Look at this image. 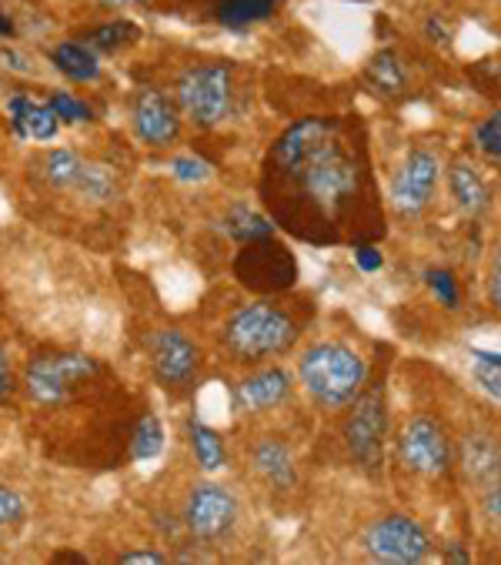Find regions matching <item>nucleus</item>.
Wrapping results in <instances>:
<instances>
[{
  "label": "nucleus",
  "instance_id": "obj_1",
  "mask_svg": "<svg viewBox=\"0 0 501 565\" xmlns=\"http://www.w3.org/2000/svg\"><path fill=\"white\" fill-rule=\"evenodd\" d=\"M268 174L275 178V198H295V204H301V217H315L331 228V238L361 201L367 178L361 154L344 145L338 118L295 121L275 141ZM301 217L291 221V228H298Z\"/></svg>",
  "mask_w": 501,
  "mask_h": 565
},
{
  "label": "nucleus",
  "instance_id": "obj_2",
  "mask_svg": "<svg viewBox=\"0 0 501 565\" xmlns=\"http://www.w3.org/2000/svg\"><path fill=\"white\" fill-rule=\"evenodd\" d=\"M298 321L278 301H255L237 308L224 324V345L237 362H268L298 342Z\"/></svg>",
  "mask_w": 501,
  "mask_h": 565
},
{
  "label": "nucleus",
  "instance_id": "obj_3",
  "mask_svg": "<svg viewBox=\"0 0 501 565\" xmlns=\"http://www.w3.org/2000/svg\"><path fill=\"white\" fill-rule=\"evenodd\" d=\"M298 379L321 408H344L367 385V365L354 349L341 342H321L301 355Z\"/></svg>",
  "mask_w": 501,
  "mask_h": 565
},
{
  "label": "nucleus",
  "instance_id": "obj_4",
  "mask_svg": "<svg viewBox=\"0 0 501 565\" xmlns=\"http://www.w3.org/2000/svg\"><path fill=\"white\" fill-rule=\"evenodd\" d=\"M178 104L198 128H217L234 115V74L227 64H194L178 77Z\"/></svg>",
  "mask_w": 501,
  "mask_h": 565
},
{
  "label": "nucleus",
  "instance_id": "obj_5",
  "mask_svg": "<svg viewBox=\"0 0 501 565\" xmlns=\"http://www.w3.org/2000/svg\"><path fill=\"white\" fill-rule=\"evenodd\" d=\"M385 435H388V398H385V385L379 382L358 392V398L351 402V415L344 418V441L351 459L367 472L379 469Z\"/></svg>",
  "mask_w": 501,
  "mask_h": 565
},
{
  "label": "nucleus",
  "instance_id": "obj_6",
  "mask_svg": "<svg viewBox=\"0 0 501 565\" xmlns=\"http://www.w3.org/2000/svg\"><path fill=\"white\" fill-rule=\"evenodd\" d=\"M100 372L97 359L90 355H81V352H54V355H38L31 365H28V395L38 402V405H61L71 398V392L94 379Z\"/></svg>",
  "mask_w": 501,
  "mask_h": 565
},
{
  "label": "nucleus",
  "instance_id": "obj_7",
  "mask_svg": "<svg viewBox=\"0 0 501 565\" xmlns=\"http://www.w3.org/2000/svg\"><path fill=\"white\" fill-rule=\"evenodd\" d=\"M364 552L385 565H418L428 558L431 542L412 515H382L364 529Z\"/></svg>",
  "mask_w": 501,
  "mask_h": 565
},
{
  "label": "nucleus",
  "instance_id": "obj_8",
  "mask_svg": "<svg viewBox=\"0 0 501 565\" xmlns=\"http://www.w3.org/2000/svg\"><path fill=\"white\" fill-rule=\"evenodd\" d=\"M398 456H402V466L408 472L425 476V479L448 476L451 462H455L448 431L441 428V422H435L428 415H418L405 425V431L398 438Z\"/></svg>",
  "mask_w": 501,
  "mask_h": 565
},
{
  "label": "nucleus",
  "instance_id": "obj_9",
  "mask_svg": "<svg viewBox=\"0 0 501 565\" xmlns=\"http://www.w3.org/2000/svg\"><path fill=\"white\" fill-rule=\"evenodd\" d=\"M148 352H151V369H154V379L161 388L184 392L198 379L201 352L184 331H178V328L154 331L151 342H148Z\"/></svg>",
  "mask_w": 501,
  "mask_h": 565
},
{
  "label": "nucleus",
  "instance_id": "obj_10",
  "mask_svg": "<svg viewBox=\"0 0 501 565\" xmlns=\"http://www.w3.org/2000/svg\"><path fill=\"white\" fill-rule=\"evenodd\" d=\"M237 525V499L214 482L194 486L184 505V529L201 542H221Z\"/></svg>",
  "mask_w": 501,
  "mask_h": 565
},
{
  "label": "nucleus",
  "instance_id": "obj_11",
  "mask_svg": "<svg viewBox=\"0 0 501 565\" xmlns=\"http://www.w3.org/2000/svg\"><path fill=\"white\" fill-rule=\"evenodd\" d=\"M438 174H441V168H438V158L431 151H425V148L412 151L405 158L402 171L392 181V204H395V211L405 214V217L422 214L431 204V198H435Z\"/></svg>",
  "mask_w": 501,
  "mask_h": 565
},
{
  "label": "nucleus",
  "instance_id": "obj_12",
  "mask_svg": "<svg viewBox=\"0 0 501 565\" xmlns=\"http://www.w3.org/2000/svg\"><path fill=\"white\" fill-rule=\"evenodd\" d=\"M237 275L250 288L278 291L295 281V258L285 245H275V238L247 242L244 255L237 258Z\"/></svg>",
  "mask_w": 501,
  "mask_h": 565
},
{
  "label": "nucleus",
  "instance_id": "obj_13",
  "mask_svg": "<svg viewBox=\"0 0 501 565\" xmlns=\"http://www.w3.org/2000/svg\"><path fill=\"white\" fill-rule=\"evenodd\" d=\"M135 135L148 145V148H168L171 141H178L181 135V118L174 104L154 90L145 87L135 100Z\"/></svg>",
  "mask_w": 501,
  "mask_h": 565
},
{
  "label": "nucleus",
  "instance_id": "obj_14",
  "mask_svg": "<svg viewBox=\"0 0 501 565\" xmlns=\"http://www.w3.org/2000/svg\"><path fill=\"white\" fill-rule=\"evenodd\" d=\"M291 395V375L285 369H262L255 375H247L237 382L234 388V408L244 415L255 412H271L278 405H285Z\"/></svg>",
  "mask_w": 501,
  "mask_h": 565
},
{
  "label": "nucleus",
  "instance_id": "obj_15",
  "mask_svg": "<svg viewBox=\"0 0 501 565\" xmlns=\"http://www.w3.org/2000/svg\"><path fill=\"white\" fill-rule=\"evenodd\" d=\"M250 462H255V472H258L271 489H281V492L295 489V482H298V466H295L291 448H288L281 438H275V435L262 438L255 448H250Z\"/></svg>",
  "mask_w": 501,
  "mask_h": 565
},
{
  "label": "nucleus",
  "instance_id": "obj_16",
  "mask_svg": "<svg viewBox=\"0 0 501 565\" xmlns=\"http://www.w3.org/2000/svg\"><path fill=\"white\" fill-rule=\"evenodd\" d=\"M8 115H11V125L18 131V138H34V141H51L61 128L54 107L47 100H34V97H11L8 100Z\"/></svg>",
  "mask_w": 501,
  "mask_h": 565
},
{
  "label": "nucleus",
  "instance_id": "obj_17",
  "mask_svg": "<svg viewBox=\"0 0 501 565\" xmlns=\"http://www.w3.org/2000/svg\"><path fill=\"white\" fill-rule=\"evenodd\" d=\"M501 456H498V441L488 431H471L461 438V469L475 486H494L498 482V469Z\"/></svg>",
  "mask_w": 501,
  "mask_h": 565
},
{
  "label": "nucleus",
  "instance_id": "obj_18",
  "mask_svg": "<svg viewBox=\"0 0 501 565\" xmlns=\"http://www.w3.org/2000/svg\"><path fill=\"white\" fill-rule=\"evenodd\" d=\"M448 188H451V198L458 204L461 214L468 217H478L488 211V184L481 181V174L468 164V161H455L451 171H448Z\"/></svg>",
  "mask_w": 501,
  "mask_h": 565
},
{
  "label": "nucleus",
  "instance_id": "obj_19",
  "mask_svg": "<svg viewBox=\"0 0 501 565\" xmlns=\"http://www.w3.org/2000/svg\"><path fill=\"white\" fill-rule=\"evenodd\" d=\"M51 61L54 67L71 77V81H97L100 77V61H97V51H90L87 44H77V41H64L51 51Z\"/></svg>",
  "mask_w": 501,
  "mask_h": 565
},
{
  "label": "nucleus",
  "instance_id": "obj_20",
  "mask_svg": "<svg viewBox=\"0 0 501 565\" xmlns=\"http://www.w3.org/2000/svg\"><path fill=\"white\" fill-rule=\"evenodd\" d=\"M281 8V0H217V21L227 28H250L268 21Z\"/></svg>",
  "mask_w": 501,
  "mask_h": 565
},
{
  "label": "nucleus",
  "instance_id": "obj_21",
  "mask_svg": "<svg viewBox=\"0 0 501 565\" xmlns=\"http://www.w3.org/2000/svg\"><path fill=\"white\" fill-rule=\"evenodd\" d=\"M364 74H367V81H371L374 90L388 94V97H398L408 87V71H405V64H402V57L395 51L374 54Z\"/></svg>",
  "mask_w": 501,
  "mask_h": 565
},
{
  "label": "nucleus",
  "instance_id": "obj_22",
  "mask_svg": "<svg viewBox=\"0 0 501 565\" xmlns=\"http://www.w3.org/2000/svg\"><path fill=\"white\" fill-rule=\"evenodd\" d=\"M81 168H84V161L74 151H64L61 148V151H47L38 161V178L44 184L57 188V191H71L77 184V178H81Z\"/></svg>",
  "mask_w": 501,
  "mask_h": 565
},
{
  "label": "nucleus",
  "instance_id": "obj_23",
  "mask_svg": "<svg viewBox=\"0 0 501 565\" xmlns=\"http://www.w3.org/2000/svg\"><path fill=\"white\" fill-rule=\"evenodd\" d=\"M224 232H227L234 242L247 245V242L271 238V235H275V224H271L265 214H258V211H250V207L237 204V207H231V214L224 217Z\"/></svg>",
  "mask_w": 501,
  "mask_h": 565
},
{
  "label": "nucleus",
  "instance_id": "obj_24",
  "mask_svg": "<svg viewBox=\"0 0 501 565\" xmlns=\"http://www.w3.org/2000/svg\"><path fill=\"white\" fill-rule=\"evenodd\" d=\"M188 435H191V448H194V456H198V462H201L204 472L224 469L227 451H224V438H221L214 428H207L204 422L191 418V422H188Z\"/></svg>",
  "mask_w": 501,
  "mask_h": 565
},
{
  "label": "nucleus",
  "instance_id": "obj_25",
  "mask_svg": "<svg viewBox=\"0 0 501 565\" xmlns=\"http://www.w3.org/2000/svg\"><path fill=\"white\" fill-rule=\"evenodd\" d=\"M141 38V28L131 21H110V24H97L94 31H87V47L100 51V54H117L124 47H131Z\"/></svg>",
  "mask_w": 501,
  "mask_h": 565
},
{
  "label": "nucleus",
  "instance_id": "obj_26",
  "mask_svg": "<svg viewBox=\"0 0 501 565\" xmlns=\"http://www.w3.org/2000/svg\"><path fill=\"white\" fill-rule=\"evenodd\" d=\"M74 191H81L84 198L90 201H110L114 198V174L104 168V164H84L81 168V178L74 184Z\"/></svg>",
  "mask_w": 501,
  "mask_h": 565
},
{
  "label": "nucleus",
  "instance_id": "obj_27",
  "mask_svg": "<svg viewBox=\"0 0 501 565\" xmlns=\"http://www.w3.org/2000/svg\"><path fill=\"white\" fill-rule=\"evenodd\" d=\"M471 375L481 392H488L494 402L501 398V359L498 352H471Z\"/></svg>",
  "mask_w": 501,
  "mask_h": 565
},
{
  "label": "nucleus",
  "instance_id": "obj_28",
  "mask_svg": "<svg viewBox=\"0 0 501 565\" xmlns=\"http://www.w3.org/2000/svg\"><path fill=\"white\" fill-rule=\"evenodd\" d=\"M161 448H164V428L154 415H145L135 431V448H131L135 459H141V462L154 459V456H161Z\"/></svg>",
  "mask_w": 501,
  "mask_h": 565
},
{
  "label": "nucleus",
  "instance_id": "obj_29",
  "mask_svg": "<svg viewBox=\"0 0 501 565\" xmlns=\"http://www.w3.org/2000/svg\"><path fill=\"white\" fill-rule=\"evenodd\" d=\"M47 104L54 107L57 121H67V125H84V121H90V107H87L84 100L64 94V90H51V94H47Z\"/></svg>",
  "mask_w": 501,
  "mask_h": 565
},
{
  "label": "nucleus",
  "instance_id": "obj_30",
  "mask_svg": "<svg viewBox=\"0 0 501 565\" xmlns=\"http://www.w3.org/2000/svg\"><path fill=\"white\" fill-rule=\"evenodd\" d=\"M425 278H428V288L435 291V298L445 308H458V278L448 268H428Z\"/></svg>",
  "mask_w": 501,
  "mask_h": 565
},
{
  "label": "nucleus",
  "instance_id": "obj_31",
  "mask_svg": "<svg viewBox=\"0 0 501 565\" xmlns=\"http://www.w3.org/2000/svg\"><path fill=\"white\" fill-rule=\"evenodd\" d=\"M475 145H478V151H481L484 158H491V161L501 158V115H491L488 121L478 125Z\"/></svg>",
  "mask_w": 501,
  "mask_h": 565
},
{
  "label": "nucleus",
  "instance_id": "obj_32",
  "mask_svg": "<svg viewBox=\"0 0 501 565\" xmlns=\"http://www.w3.org/2000/svg\"><path fill=\"white\" fill-rule=\"evenodd\" d=\"M28 519V502L14 489H0V525H21Z\"/></svg>",
  "mask_w": 501,
  "mask_h": 565
},
{
  "label": "nucleus",
  "instance_id": "obj_33",
  "mask_svg": "<svg viewBox=\"0 0 501 565\" xmlns=\"http://www.w3.org/2000/svg\"><path fill=\"white\" fill-rule=\"evenodd\" d=\"M171 171H174V178L184 181V184H198V181L211 178V164L201 161V158H174V161H171Z\"/></svg>",
  "mask_w": 501,
  "mask_h": 565
},
{
  "label": "nucleus",
  "instance_id": "obj_34",
  "mask_svg": "<svg viewBox=\"0 0 501 565\" xmlns=\"http://www.w3.org/2000/svg\"><path fill=\"white\" fill-rule=\"evenodd\" d=\"M481 512H484V522L498 529V522H501V489H498V482L494 486H484Z\"/></svg>",
  "mask_w": 501,
  "mask_h": 565
},
{
  "label": "nucleus",
  "instance_id": "obj_35",
  "mask_svg": "<svg viewBox=\"0 0 501 565\" xmlns=\"http://www.w3.org/2000/svg\"><path fill=\"white\" fill-rule=\"evenodd\" d=\"M354 262H358L361 271H379V268L385 265L382 252H379V248H371V245H354Z\"/></svg>",
  "mask_w": 501,
  "mask_h": 565
},
{
  "label": "nucleus",
  "instance_id": "obj_36",
  "mask_svg": "<svg viewBox=\"0 0 501 565\" xmlns=\"http://www.w3.org/2000/svg\"><path fill=\"white\" fill-rule=\"evenodd\" d=\"M120 565H164L168 562V555L164 552H124L120 558H117Z\"/></svg>",
  "mask_w": 501,
  "mask_h": 565
},
{
  "label": "nucleus",
  "instance_id": "obj_37",
  "mask_svg": "<svg viewBox=\"0 0 501 565\" xmlns=\"http://www.w3.org/2000/svg\"><path fill=\"white\" fill-rule=\"evenodd\" d=\"M14 395V372H11V362H8V352L0 349V402Z\"/></svg>",
  "mask_w": 501,
  "mask_h": 565
},
{
  "label": "nucleus",
  "instance_id": "obj_38",
  "mask_svg": "<svg viewBox=\"0 0 501 565\" xmlns=\"http://www.w3.org/2000/svg\"><path fill=\"white\" fill-rule=\"evenodd\" d=\"M488 301H491V308H498V305H501V262H498V255L491 258V275H488Z\"/></svg>",
  "mask_w": 501,
  "mask_h": 565
},
{
  "label": "nucleus",
  "instance_id": "obj_39",
  "mask_svg": "<svg viewBox=\"0 0 501 565\" xmlns=\"http://www.w3.org/2000/svg\"><path fill=\"white\" fill-rule=\"evenodd\" d=\"M425 34H428V41H438V44L448 41V38H445V28H441L438 21H428V24H425Z\"/></svg>",
  "mask_w": 501,
  "mask_h": 565
},
{
  "label": "nucleus",
  "instance_id": "obj_40",
  "mask_svg": "<svg viewBox=\"0 0 501 565\" xmlns=\"http://www.w3.org/2000/svg\"><path fill=\"white\" fill-rule=\"evenodd\" d=\"M445 558H448V562H471V555H468V552H465L461 545H451Z\"/></svg>",
  "mask_w": 501,
  "mask_h": 565
},
{
  "label": "nucleus",
  "instance_id": "obj_41",
  "mask_svg": "<svg viewBox=\"0 0 501 565\" xmlns=\"http://www.w3.org/2000/svg\"><path fill=\"white\" fill-rule=\"evenodd\" d=\"M14 34V24L8 18H0V38H11Z\"/></svg>",
  "mask_w": 501,
  "mask_h": 565
},
{
  "label": "nucleus",
  "instance_id": "obj_42",
  "mask_svg": "<svg viewBox=\"0 0 501 565\" xmlns=\"http://www.w3.org/2000/svg\"><path fill=\"white\" fill-rule=\"evenodd\" d=\"M110 4H141L145 8V4H151V0H110Z\"/></svg>",
  "mask_w": 501,
  "mask_h": 565
}]
</instances>
